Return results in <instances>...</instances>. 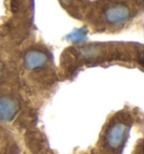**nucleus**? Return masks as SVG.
<instances>
[{
  "label": "nucleus",
  "mask_w": 144,
  "mask_h": 154,
  "mask_svg": "<svg viewBox=\"0 0 144 154\" xmlns=\"http://www.w3.org/2000/svg\"><path fill=\"white\" fill-rule=\"evenodd\" d=\"M130 17V9L124 5H113L105 10V18L111 24L126 22Z\"/></svg>",
  "instance_id": "f257e3e1"
},
{
  "label": "nucleus",
  "mask_w": 144,
  "mask_h": 154,
  "mask_svg": "<svg viewBox=\"0 0 144 154\" xmlns=\"http://www.w3.org/2000/svg\"><path fill=\"white\" fill-rule=\"evenodd\" d=\"M45 62V56L42 53H36V52H30L26 57V63L28 66H38L42 65Z\"/></svg>",
  "instance_id": "f03ea898"
}]
</instances>
